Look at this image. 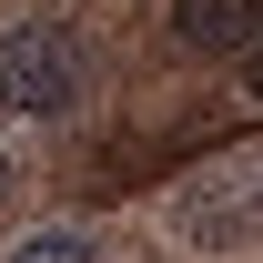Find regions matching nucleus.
I'll use <instances>...</instances> for the list:
<instances>
[{"label":"nucleus","mask_w":263,"mask_h":263,"mask_svg":"<svg viewBox=\"0 0 263 263\" xmlns=\"http://www.w3.org/2000/svg\"><path fill=\"white\" fill-rule=\"evenodd\" d=\"M162 233L182 253H253L263 243V152H213L162 202Z\"/></svg>","instance_id":"f257e3e1"},{"label":"nucleus","mask_w":263,"mask_h":263,"mask_svg":"<svg viewBox=\"0 0 263 263\" xmlns=\"http://www.w3.org/2000/svg\"><path fill=\"white\" fill-rule=\"evenodd\" d=\"M81 101V41L61 21H10L0 31V111L21 122H61Z\"/></svg>","instance_id":"f03ea898"},{"label":"nucleus","mask_w":263,"mask_h":263,"mask_svg":"<svg viewBox=\"0 0 263 263\" xmlns=\"http://www.w3.org/2000/svg\"><path fill=\"white\" fill-rule=\"evenodd\" d=\"M182 51H253L263 41V0H172Z\"/></svg>","instance_id":"7ed1b4c3"},{"label":"nucleus","mask_w":263,"mask_h":263,"mask_svg":"<svg viewBox=\"0 0 263 263\" xmlns=\"http://www.w3.org/2000/svg\"><path fill=\"white\" fill-rule=\"evenodd\" d=\"M10 263H101V243L81 223H41L31 243H10Z\"/></svg>","instance_id":"20e7f679"},{"label":"nucleus","mask_w":263,"mask_h":263,"mask_svg":"<svg viewBox=\"0 0 263 263\" xmlns=\"http://www.w3.org/2000/svg\"><path fill=\"white\" fill-rule=\"evenodd\" d=\"M253 91H263V41H253Z\"/></svg>","instance_id":"39448f33"},{"label":"nucleus","mask_w":263,"mask_h":263,"mask_svg":"<svg viewBox=\"0 0 263 263\" xmlns=\"http://www.w3.org/2000/svg\"><path fill=\"white\" fill-rule=\"evenodd\" d=\"M0 182H10V162H0Z\"/></svg>","instance_id":"423d86ee"}]
</instances>
